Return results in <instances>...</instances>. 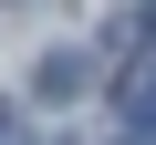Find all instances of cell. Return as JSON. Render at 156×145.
Returning a JSON list of instances; mask_svg holds the SVG:
<instances>
[{"label": "cell", "instance_id": "cell-1", "mask_svg": "<svg viewBox=\"0 0 156 145\" xmlns=\"http://www.w3.org/2000/svg\"><path fill=\"white\" fill-rule=\"evenodd\" d=\"M125 114L156 124V52H135V72H125Z\"/></svg>", "mask_w": 156, "mask_h": 145}, {"label": "cell", "instance_id": "cell-2", "mask_svg": "<svg viewBox=\"0 0 156 145\" xmlns=\"http://www.w3.org/2000/svg\"><path fill=\"white\" fill-rule=\"evenodd\" d=\"M31 83H42V93H83V52H42Z\"/></svg>", "mask_w": 156, "mask_h": 145}, {"label": "cell", "instance_id": "cell-3", "mask_svg": "<svg viewBox=\"0 0 156 145\" xmlns=\"http://www.w3.org/2000/svg\"><path fill=\"white\" fill-rule=\"evenodd\" d=\"M11 135H21V104H11V93H0V145H11Z\"/></svg>", "mask_w": 156, "mask_h": 145}]
</instances>
